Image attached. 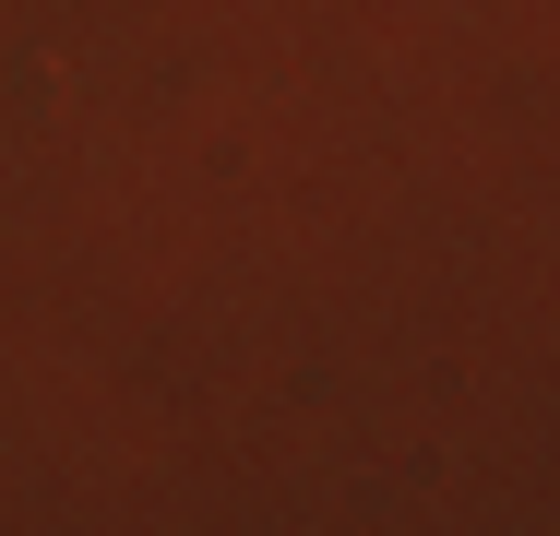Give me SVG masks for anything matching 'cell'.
<instances>
[]
</instances>
